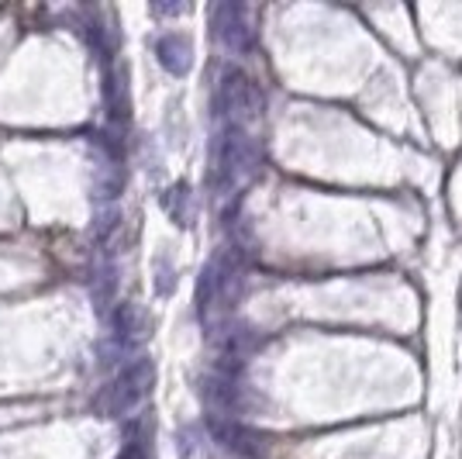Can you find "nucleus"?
<instances>
[{"label": "nucleus", "instance_id": "f257e3e1", "mask_svg": "<svg viewBox=\"0 0 462 459\" xmlns=\"http://www.w3.org/2000/svg\"><path fill=\"white\" fill-rule=\"evenodd\" d=\"M152 380H155L152 360H135L132 366H125L121 377L107 387V394H104V401H100L104 415H107V418H128L138 404L149 398Z\"/></svg>", "mask_w": 462, "mask_h": 459}, {"label": "nucleus", "instance_id": "0eeeda50", "mask_svg": "<svg viewBox=\"0 0 462 459\" xmlns=\"http://www.w3.org/2000/svg\"><path fill=\"white\" fill-rule=\"evenodd\" d=\"M104 104H107V115H111L115 125H128V117H132V97H128L125 73H117V70L104 73Z\"/></svg>", "mask_w": 462, "mask_h": 459}, {"label": "nucleus", "instance_id": "f03ea898", "mask_svg": "<svg viewBox=\"0 0 462 459\" xmlns=\"http://www.w3.org/2000/svg\"><path fill=\"white\" fill-rule=\"evenodd\" d=\"M214 104H217V115H228L231 125H238V121H245V117H255L259 115V90H255V83L245 70H238V66H228L221 80H217V97H214Z\"/></svg>", "mask_w": 462, "mask_h": 459}, {"label": "nucleus", "instance_id": "7ed1b4c3", "mask_svg": "<svg viewBox=\"0 0 462 459\" xmlns=\"http://www.w3.org/2000/svg\"><path fill=\"white\" fill-rule=\"evenodd\" d=\"M208 432H211V439L221 449H228L235 456L242 459L270 456V436L259 432V428H252V425H242L238 418H217V415H211L208 418Z\"/></svg>", "mask_w": 462, "mask_h": 459}, {"label": "nucleus", "instance_id": "20e7f679", "mask_svg": "<svg viewBox=\"0 0 462 459\" xmlns=\"http://www.w3.org/2000/svg\"><path fill=\"white\" fill-rule=\"evenodd\" d=\"M214 39L221 42L228 52H249L252 49V32L245 24V11L238 4H221L214 7Z\"/></svg>", "mask_w": 462, "mask_h": 459}, {"label": "nucleus", "instance_id": "423d86ee", "mask_svg": "<svg viewBox=\"0 0 462 459\" xmlns=\"http://www.w3.org/2000/svg\"><path fill=\"white\" fill-rule=\"evenodd\" d=\"M200 398L208 401L211 411L231 418V411H238V383H235V377L225 373V370H221V373H211L208 380H200Z\"/></svg>", "mask_w": 462, "mask_h": 459}, {"label": "nucleus", "instance_id": "39448f33", "mask_svg": "<svg viewBox=\"0 0 462 459\" xmlns=\"http://www.w3.org/2000/svg\"><path fill=\"white\" fill-rule=\"evenodd\" d=\"M155 59L166 73L173 77H187L193 66V42L183 35V32H170L155 42Z\"/></svg>", "mask_w": 462, "mask_h": 459}, {"label": "nucleus", "instance_id": "1a4fd4ad", "mask_svg": "<svg viewBox=\"0 0 462 459\" xmlns=\"http://www.w3.org/2000/svg\"><path fill=\"white\" fill-rule=\"evenodd\" d=\"M162 208H166V214L173 218V221H180V225H190V214H193V193L187 183H176V187H170V191L162 193Z\"/></svg>", "mask_w": 462, "mask_h": 459}, {"label": "nucleus", "instance_id": "9b49d317", "mask_svg": "<svg viewBox=\"0 0 462 459\" xmlns=\"http://www.w3.org/2000/svg\"><path fill=\"white\" fill-rule=\"evenodd\" d=\"M94 304L104 311V307L115 301V276H111V269L107 273H100V276H94Z\"/></svg>", "mask_w": 462, "mask_h": 459}, {"label": "nucleus", "instance_id": "9d476101", "mask_svg": "<svg viewBox=\"0 0 462 459\" xmlns=\"http://www.w3.org/2000/svg\"><path fill=\"white\" fill-rule=\"evenodd\" d=\"M173 287H176V269L170 267V256L159 252V256H155V294H159V297H170Z\"/></svg>", "mask_w": 462, "mask_h": 459}, {"label": "nucleus", "instance_id": "6e6552de", "mask_svg": "<svg viewBox=\"0 0 462 459\" xmlns=\"http://www.w3.org/2000/svg\"><path fill=\"white\" fill-rule=\"evenodd\" d=\"M111 328H115V339L121 345H135L145 339V314L138 304H117L111 314Z\"/></svg>", "mask_w": 462, "mask_h": 459}, {"label": "nucleus", "instance_id": "f8f14e48", "mask_svg": "<svg viewBox=\"0 0 462 459\" xmlns=\"http://www.w3.org/2000/svg\"><path fill=\"white\" fill-rule=\"evenodd\" d=\"M117 459H149V456H145V445H142L138 439H132L125 449H121V456Z\"/></svg>", "mask_w": 462, "mask_h": 459}]
</instances>
